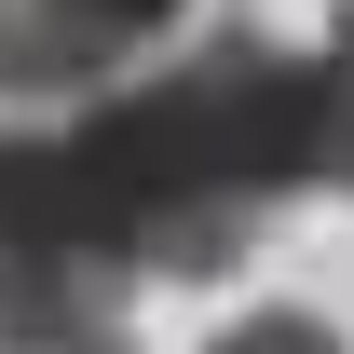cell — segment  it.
Here are the masks:
<instances>
[{
    "mask_svg": "<svg viewBox=\"0 0 354 354\" xmlns=\"http://www.w3.org/2000/svg\"><path fill=\"white\" fill-rule=\"evenodd\" d=\"M95 205L123 232V272L150 286H218L245 272L259 218L313 177V55L272 28H205L191 55H150L109 95L68 109Z\"/></svg>",
    "mask_w": 354,
    "mask_h": 354,
    "instance_id": "obj_1",
    "label": "cell"
},
{
    "mask_svg": "<svg viewBox=\"0 0 354 354\" xmlns=\"http://www.w3.org/2000/svg\"><path fill=\"white\" fill-rule=\"evenodd\" d=\"M205 354H341V327H327V313H286V300H272V313H245V327H218Z\"/></svg>",
    "mask_w": 354,
    "mask_h": 354,
    "instance_id": "obj_5",
    "label": "cell"
},
{
    "mask_svg": "<svg viewBox=\"0 0 354 354\" xmlns=\"http://www.w3.org/2000/svg\"><path fill=\"white\" fill-rule=\"evenodd\" d=\"M191 0H0V95H109L123 68H150V41H164Z\"/></svg>",
    "mask_w": 354,
    "mask_h": 354,
    "instance_id": "obj_3",
    "label": "cell"
},
{
    "mask_svg": "<svg viewBox=\"0 0 354 354\" xmlns=\"http://www.w3.org/2000/svg\"><path fill=\"white\" fill-rule=\"evenodd\" d=\"M41 272H123V232L95 205L68 123H0V286H41Z\"/></svg>",
    "mask_w": 354,
    "mask_h": 354,
    "instance_id": "obj_2",
    "label": "cell"
},
{
    "mask_svg": "<svg viewBox=\"0 0 354 354\" xmlns=\"http://www.w3.org/2000/svg\"><path fill=\"white\" fill-rule=\"evenodd\" d=\"M313 177L354 191V0L327 14V55H313Z\"/></svg>",
    "mask_w": 354,
    "mask_h": 354,
    "instance_id": "obj_4",
    "label": "cell"
}]
</instances>
